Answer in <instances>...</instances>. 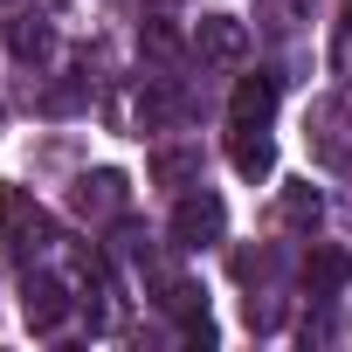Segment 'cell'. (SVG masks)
Listing matches in <instances>:
<instances>
[{"mask_svg": "<svg viewBox=\"0 0 352 352\" xmlns=\"http://www.w3.org/2000/svg\"><path fill=\"white\" fill-rule=\"evenodd\" d=\"M304 131H311V145H318L324 166H352V118H345L338 97H318L304 111Z\"/></svg>", "mask_w": 352, "mask_h": 352, "instance_id": "2", "label": "cell"}, {"mask_svg": "<svg viewBox=\"0 0 352 352\" xmlns=\"http://www.w3.org/2000/svg\"><path fill=\"white\" fill-rule=\"evenodd\" d=\"M194 152H152V180H194Z\"/></svg>", "mask_w": 352, "mask_h": 352, "instance_id": "12", "label": "cell"}, {"mask_svg": "<svg viewBox=\"0 0 352 352\" xmlns=\"http://www.w3.org/2000/svg\"><path fill=\"white\" fill-rule=\"evenodd\" d=\"M0 8H8V0H0Z\"/></svg>", "mask_w": 352, "mask_h": 352, "instance_id": "15", "label": "cell"}, {"mask_svg": "<svg viewBox=\"0 0 352 352\" xmlns=\"http://www.w3.org/2000/svg\"><path fill=\"white\" fill-rule=\"evenodd\" d=\"M276 97H283V83H276L270 69L242 76L235 97H228V124H270V118H276Z\"/></svg>", "mask_w": 352, "mask_h": 352, "instance_id": "7", "label": "cell"}, {"mask_svg": "<svg viewBox=\"0 0 352 352\" xmlns=\"http://www.w3.org/2000/svg\"><path fill=\"white\" fill-rule=\"evenodd\" d=\"M194 49H201L208 63H242V56H249V28H242L235 14H201V21H194Z\"/></svg>", "mask_w": 352, "mask_h": 352, "instance_id": "6", "label": "cell"}, {"mask_svg": "<svg viewBox=\"0 0 352 352\" xmlns=\"http://www.w3.org/2000/svg\"><path fill=\"white\" fill-rule=\"evenodd\" d=\"M69 201H76L83 214H118V208H124V180H118V173H83Z\"/></svg>", "mask_w": 352, "mask_h": 352, "instance_id": "8", "label": "cell"}, {"mask_svg": "<svg viewBox=\"0 0 352 352\" xmlns=\"http://www.w3.org/2000/svg\"><path fill=\"white\" fill-rule=\"evenodd\" d=\"M297 276H304V297H318V304H324V297H338V290L352 283V249L318 242V249L304 256V270H297Z\"/></svg>", "mask_w": 352, "mask_h": 352, "instance_id": "4", "label": "cell"}, {"mask_svg": "<svg viewBox=\"0 0 352 352\" xmlns=\"http://www.w3.org/2000/svg\"><path fill=\"white\" fill-rule=\"evenodd\" d=\"M283 221H290V228H318V221H324V194H318L311 180H290V187H283Z\"/></svg>", "mask_w": 352, "mask_h": 352, "instance_id": "10", "label": "cell"}, {"mask_svg": "<svg viewBox=\"0 0 352 352\" xmlns=\"http://www.w3.org/2000/svg\"><path fill=\"white\" fill-rule=\"evenodd\" d=\"M8 42H14V56H21V63H42V56L56 49V28H49L42 14H21V21L8 28Z\"/></svg>", "mask_w": 352, "mask_h": 352, "instance_id": "9", "label": "cell"}, {"mask_svg": "<svg viewBox=\"0 0 352 352\" xmlns=\"http://www.w3.org/2000/svg\"><path fill=\"white\" fill-rule=\"evenodd\" d=\"M83 311H90V331H111V324H118V304H111V276H104V270L90 276V297H83Z\"/></svg>", "mask_w": 352, "mask_h": 352, "instance_id": "11", "label": "cell"}, {"mask_svg": "<svg viewBox=\"0 0 352 352\" xmlns=\"http://www.w3.org/2000/svg\"><path fill=\"white\" fill-rule=\"evenodd\" d=\"M249 324H256V331H276V324H283V304H270V297L256 304V297H249Z\"/></svg>", "mask_w": 352, "mask_h": 352, "instance_id": "13", "label": "cell"}, {"mask_svg": "<svg viewBox=\"0 0 352 352\" xmlns=\"http://www.w3.org/2000/svg\"><path fill=\"white\" fill-rule=\"evenodd\" d=\"M21 311H28L35 331H56V324L69 318V283H63L56 270H28V276H21Z\"/></svg>", "mask_w": 352, "mask_h": 352, "instance_id": "3", "label": "cell"}, {"mask_svg": "<svg viewBox=\"0 0 352 352\" xmlns=\"http://www.w3.org/2000/svg\"><path fill=\"white\" fill-rule=\"evenodd\" d=\"M228 166L242 173V180H270L276 173V138L263 124H235L228 131Z\"/></svg>", "mask_w": 352, "mask_h": 352, "instance_id": "5", "label": "cell"}, {"mask_svg": "<svg viewBox=\"0 0 352 352\" xmlns=\"http://www.w3.org/2000/svg\"><path fill=\"white\" fill-rule=\"evenodd\" d=\"M338 63H352V0H345V14H338Z\"/></svg>", "mask_w": 352, "mask_h": 352, "instance_id": "14", "label": "cell"}, {"mask_svg": "<svg viewBox=\"0 0 352 352\" xmlns=\"http://www.w3.org/2000/svg\"><path fill=\"white\" fill-rule=\"evenodd\" d=\"M221 235H228V208H221V194L187 187L180 201H173V242H180V249H214Z\"/></svg>", "mask_w": 352, "mask_h": 352, "instance_id": "1", "label": "cell"}]
</instances>
